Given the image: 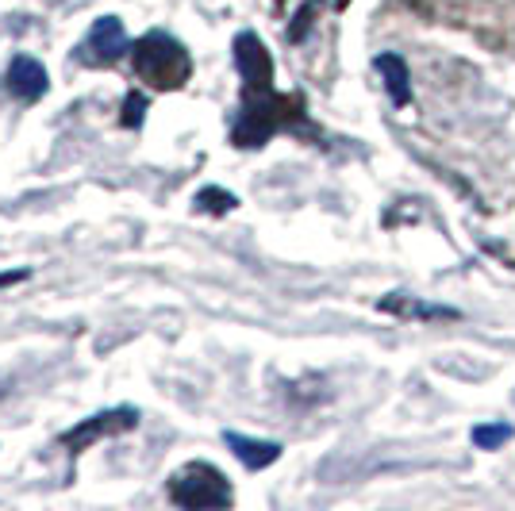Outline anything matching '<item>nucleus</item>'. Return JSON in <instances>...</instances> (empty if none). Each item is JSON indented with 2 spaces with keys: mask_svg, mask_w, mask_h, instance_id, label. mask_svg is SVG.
Wrapping results in <instances>:
<instances>
[{
  "mask_svg": "<svg viewBox=\"0 0 515 511\" xmlns=\"http://www.w3.org/2000/svg\"><path fill=\"white\" fill-rule=\"evenodd\" d=\"M235 66H239L246 93H270L273 89V58L254 31H243L235 39Z\"/></svg>",
  "mask_w": 515,
  "mask_h": 511,
  "instance_id": "6",
  "label": "nucleus"
},
{
  "mask_svg": "<svg viewBox=\"0 0 515 511\" xmlns=\"http://www.w3.org/2000/svg\"><path fill=\"white\" fill-rule=\"evenodd\" d=\"M127 35H123V24L116 16H100L97 24L89 27V35L81 39V47H77V58L85 62V66H112V62H120L123 54H127Z\"/></svg>",
  "mask_w": 515,
  "mask_h": 511,
  "instance_id": "5",
  "label": "nucleus"
},
{
  "mask_svg": "<svg viewBox=\"0 0 515 511\" xmlns=\"http://www.w3.org/2000/svg\"><path fill=\"white\" fill-rule=\"evenodd\" d=\"M381 312H393V316H408V319H458L454 308H442V304H423V300H412L404 292H393L381 300Z\"/></svg>",
  "mask_w": 515,
  "mask_h": 511,
  "instance_id": "10",
  "label": "nucleus"
},
{
  "mask_svg": "<svg viewBox=\"0 0 515 511\" xmlns=\"http://www.w3.org/2000/svg\"><path fill=\"white\" fill-rule=\"evenodd\" d=\"M223 442L231 446V454L246 465V469H266L281 458V442H266V438H246L239 431H223Z\"/></svg>",
  "mask_w": 515,
  "mask_h": 511,
  "instance_id": "8",
  "label": "nucleus"
},
{
  "mask_svg": "<svg viewBox=\"0 0 515 511\" xmlns=\"http://www.w3.org/2000/svg\"><path fill=\"white\" fill-rule=\"evenodd\" d=\"M381 77H385V89H389V97L393 104H408L412 100V77H408V66H404V58L400 54H377V62H373Z\"/></svg>",
  "mask_w": 515,
  "mask_h": 511,
  "instance_id": "9",
  "label": "nucleus"
},
{
  "mask_svg": "<svg viewBox=\"0 0 515 511\" xmlns=\"http://www.w3.org/2000/svg\"><path fill=\"white\" fill-rule=\"evenodd\" d=\"M170 500L177 508H227L235 496H231V485L216 465L208 462H189L185 469H177L170 481Z\"/></svg>",
  "mask_w": 515,
  "mask_h": 511,
  "instance_id": "3",
  "label": "nucleus"
},
{
  "mask_svg": "<svg viewBox=\"0 0 515 511\" xmlns=\"http://www.w3.org/2000/svg\"><path fill=\"white\" fill-rule=\"evenodd\" d=\"M235 204H239V200L231 193H223V189H200L197 193V208L200 212H212V216H227Z\"/></svg>",
  "mask_w": 515,
  "mask_h": 511,
  "instance_id": "11",
  "label": "nucleus"
},
{
  "mask_svg": "<svg viewBox=\"0 0 515 511\" xmlns=\"http://www.w3.org/2000/svg\"><path fill=\"white\" fill-rule=\"evenodd\" d=\"M319 12V4L312 0V4H304L300 8V16H296V24H293V31H289V39H304V31H308V24H312V16Z\"/></svg>",
  "mask_w": 515,
  "mask_h": 511,
  "instance_id": "14",
  "label": "nucleus"
},
{
  "mask_svg": "<svg viewBox=\"0 0 515 511\" xmlns=\"http://www.w3.org/2000/svg\"><path fill=\"white\" fill-rule=\"evenodd\" d=\"M131 66L139 73V81H147L150 89L173 93L193 77V58L166 31H150L131 47Z\"/></svg>",
  "mask_w": 515,
  "mask_h": 511,
  "instance_id": "1",
  "label": "nucleus"
},
{
  "mask_svg": "<svg viewBox=\"0 0 515 511\" xmlns=\"http://www.w3.org/2000/svg\"><path fill=\"white\" fill-rule=\"evenodd\" d=\"M296 120H304L296 97H277L273 89L270 93H246L243 112L231 127V139H235V146H262L273 131H281Z\"/></svg>",
  "mask_w": 515,
  "mask_h": 511,
  "instance_id": "2",
  "label": "nucleus"
},
{
  "mask_svg": "<svg viewBox=\"0 0 515 511\" xmlns=\"http://www.w3.org/2000/svg\"><path fill=\"white\" fill-rule=\"evenodd\" d=\"M47 85H50V77L47 70H43V62H35V58H27V54L12 58V66H8V89H12L16 97L39 100L47 93Z\"/></svg>",
  "mask_w": 515,
  "mask_h": 511,
  "instance_id": "7",
  "label": "nucleus"
},
{
  "mask_svg": "<svg viewBox=\"0 0 515 511\" xmlns=\"http://www.w3.org/2000/svg\"><path fill=\"white\" fill-rule=\"evenodd\" d=\"M139 427V412L135 408H108V412H97L89 415V419H81L74 431H66L62 435V446H70V450H85V446H93L100 438H112V435H127V431H135Z\"/></svg>",
  "mask_w": 515,
  "mask_h": 511,
  "instance_id": "4",
  "label": "nucleus"
},
{
  "mask_svg": "<svg viewBox=\"0 0 515 511\" xmlns=\"http://www.w3.org/2000/svg\"><path fill=\"white\" fill-rule=\"evenodd\" d=\"M512 438V427L508 423H481V427H473V442L481 446V450H496V446H504Z\"/></svg>",
  "mask_w": 515,
  "mask_h": 511,
  "instance_id": "12",
  "label": "nucleus"
},
{
  "mask_svg": "<svg viewBox=\"0 0 515 511\" xmlns=\"http://www.w3.org/2000/svg\"><path fill=\"white\" fill-rule=\"evenodd\" d=\"M143 116H147V97L143 93H127V100H123V127H139Z\"/></svg>",
  "mask_w": 515,
  "mask_h": 511,
  "instance_id": "13",
  "label": "nucleus"
},
{
  "mask_svg": "<svg viewBox=\"0 0 515 511\" xmlns=\"http://www.w3.org/2000/svg\"><path fill=\"white\" fill-rule=\"evenodd\" d=\"M27 269H20V273H0V285H12V281H24Z\"/></svg>",
  "mask_w": 515,
  "mask_h": 511,
  "instance_id": "15",
  "label": "nucleus"
}]
</instances>
